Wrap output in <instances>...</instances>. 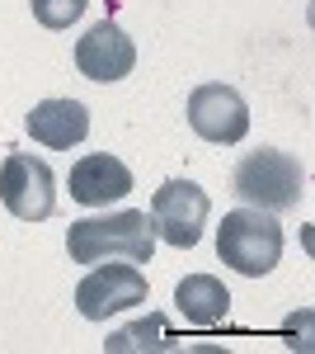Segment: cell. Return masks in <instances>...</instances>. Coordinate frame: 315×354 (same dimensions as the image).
Instances as JSON below:
<instances>
[{"label":"cell","instance_id":"1","mask_svg":"<svg viewBox=\"0 0 315 354\" xmlns=\"http://www.w3.org/2000/svg\"><path fill=\"white\" fill-rule=\"evenodd\" d=\"M71 265H99V260H132V265H151L156 255V232L141 208H123L108 218H80L66 232Z\"/></svg>","mask_w":315,"mask_h":354},{"label":"cell","instance_id":"2","mask_svg":"<svg viewBox=\"0 0 315 354\" xmlns=\"http://www.w3.org/2000/svg\"><path fill=\"white\" fill-rule=\"evenodd\" d=\"M216 255L245 279H263L283 260V227L263 208H236L216 227Z\"/></svg>","mask_w":315,"mask_h":354},{"label":"cell","instance_id":"3","mask_svg":"<svg viewBox=\"0 0 315 354\" xmlns=\"http://www.w3.org/2000/svg\"><path fill=\"white\" fill-rule=\"evenodd\" d=\"M231 185H236V198L245 203V208L287 213V208H296V203H301V194H306V175H301V165L292 161L287 151L259 147V151L240 156Z\"/></svg>","mask_w":315,"mask_h":354},{"label":"cell","instance_id":"4","mask_svg":"<svg viewBox=\"0 0 315 354\" xmlns=\"http://www.w3.org/2000/svg\"><path fill=\"white\" fill-rule=\"evenodd\" d=\"M0 203L19 222H43L57 213V175L33 151H10L0 165Z\"/></svg>","mask_w":315,"mask_h":354},{"label":"cell","instance_id":"5","mask_svg":"<svg viewBox=\"0 0 315 354\" xmlns=\"http://www.w3.org/2000/svg\"><path fill=\"white\" fill-rule=\"evenodd\" d=\"M207 194L198 189L193 180H170L160 185L156 198H151V232H156L165 245H179V250H193L203 241V227H207Z\"/></svg>","mask_w":315,"mask_h":354},{"label":"cell","instance_id":"6","mask_svg":"<svg viewBox=\"0 0 315 354\" xmlns=\"http://www.w3.org/2000/svg\"><path fill=\"white\" fill-rule=\"evenodd\" d=\"M151 298V288H146V274L136 270V265H94V270L80 279L76 288V307L85 322H108L113 312H128V307H141V302Z\"/></svg>","mask_w":315,"mask_h":354},{"label":"cell","instance_id":"7","mask_svg":"<svg viewBox=\"0 0 315 354\" xmlns=\"http://www.w3.org/2000/svg\"><path fill=\"white\" fill-rule=\"evenodd\" d=\"M188 128L212 147H236L250 133V104L231 85H198L188 95Z\"/></svg>","mask_w":315,"mask_h":354},{"label":"cell","instance_id":"8","mask_svg":"<svg viewBox=\"0 0 315 354\" xmlns=\"http://www.w3.org/2000/svg\"><path fill=\"white\" fill-rule=\"evenodd\" d=\"M132 66H136V48H132V38L113 19L94 24L76 43V71L85 81L113 85V81H123V76H132Z\"/></svg>","mask_w":315,"mask_h":354},{"label":"cell","instance_id":"9","mask_svg":"<svg viewBox=\"0 0 315 354\" xmlns=\"http://www.w3.org/2000/svg\"><path fill=\"white\" fill-rule=\"evenodd\" d=\"M128 194H132V170L118 156L94 151V156H80L71 165V198L85 203V208H108Z\"/></svg>","mask_w":315,"mask_h":354},{"label":"cell","instance_id":"10","mask_svg":"<svg viewBox=\"0 0 315 354\" xmlns=\"http://www.w3.org/2000/svg\"><path fill=\"white\" fill-rule=\"evenodd\" d=\"M24 128L33 142L52 147V151H71L76 142H85L90 133V109L80 100H43L33 104V113L24 118Z\"/></svg>","mask_w":315,"mask_h":354},{"label":"cell","instance_id":"11","mask_svg":"<svg viewBox=\"0 0 315 354\" xmlns=\"http://www.w3.org/2000/svg\"><path fill=\"white\" fill-rule=\"evenodd\" d=\"M174 302H179V312H184V322H188V326H198V330L221 326L226 312H231V293H226V283L212 279V274H188L184 283L174 288Z\"/></svg>","mask_w":315,"mask_h":354},{"label":"cell","instance_id":"12","mask_svg":"<svg viewBox=\"0 0 315 354\" xmlns=\"http://www.w3.org/2000/svg\"><path fill=\"white\" fill-rule=\"evenodd\" d=\"M174 340L165 335V322L160 317H146V322H136V326L128 330H118V335H108L104 340V350L113 354H123V350H170Z\"/></svg>","mask_w":315,"mask_h":354},{"label":"cell","instance_id":"13","mask_svg":"<svg viewBox=\"0 0 315 354\" xmlns=\"http://www.w3.org/2000/svg\"><path fill=\"white\" fill-rule=\"evenodd\" d=\"M28 5H33V19L43 28H71L90 0H28Z\"/></svg>","mask_w":315,"mask_h":354}]
</instances>
